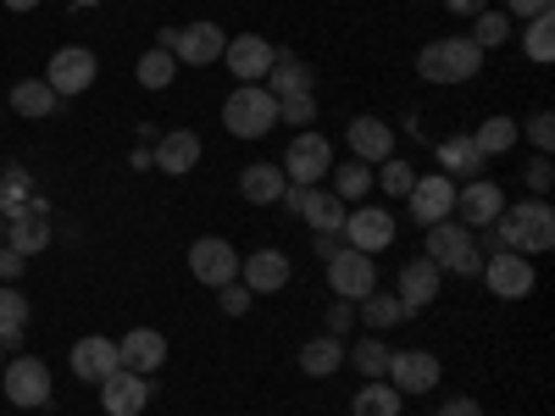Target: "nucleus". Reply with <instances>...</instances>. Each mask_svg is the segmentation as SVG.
I'll return each instance as SVG.
<instances>
[{"instance_id": "nucleus-1", "label": "nucleus", "mask_w": 555, "mask_h": 416, "mask_svg": "<svg viewBox=\"0 0 555 416\" xmlns=\"http://www.w3.org/2000/svg\"><path fill=\"white\" fill-rule=\"evenodd\" d=\"M494 239H500V250L544 256V250L555 245V206L539 200V195H528V200H517V206H505L500 222H494Z\"/></svg>"}, {"instance_id": "nucleus-2", "label": "nucleus", "mask_w": 555, "mask_h": 416, "mask_svg": "<svg viewBox=\"0 0 555 416\" xmlns=\"http://www.w3.org/2000/svg\"><path fill=\"white\" fill-rule=\"evenodd\" d=\"M423 256H428L439 272H455V277H478V272H483L478 234H473L467 222H455V217H444V222L423 227Z\"/></svg>"}, {"instance_id": "nucleus-3", "label": "nucleus", "mask_w": 555, "mask_h": 416, "mask_svg": "<svg viewBox=\"0 0 555 416\" xmlns=\"http://www.w3.org/2000/svg\"><path fill=\"white\" fill-rule=\"evenodd\" d=\"M478 73H483V51L467 34H444L416 51V78H428V83H467Z\"/></svg>"}, {"instance_id": "nucleus-4", "label": "nucleus", "mask_w": 555, "mask_h": 416, "mask_svg": "<svg viewBox=\"0 0 555 416\" xmlns=\"http://www.w3.org/2000/svg\"><path fill=\"white\" fill-rule=\"evenodd\" d=\"M222 128L234 139H267L278 128V95H267V83H234L222 101Z\"/></svg>"}, {"instance_id": "nucleus-5", "label": "nucleus", "mask_w": 555, "mask_h": 416, "mask_svg": "<svg viewBox=\"0 0 555 416\" xmlns=\"http://www.w3.org/2000/svg\"><path fill=\"white\" fill-rule=\"evenodd\" d=\"M278 206L295 211L311 234H345V217H350V206H345L334 190H322V183H289Z\"/></svg>"}, {"instance_id": "nucleus-6", "label": "nucleus", "mask_w": 555, "mask_h": 416, "mask_svg": "<svg viewBox=\"0 0 555 416\" xmlns=\"http://www.w3.org/2000/svg\"><path fill=\"white\" fill-rule=\"evenodd\" d=\"M95 78H101V62H95V51H83V44H62V51L51 56V67H44V83L56 89V101L89 95Z\"/></svg>"}, {"instance_id": "nucleus-7", "label": "nucleus", "mask_w": 555, "mask_h": 416, "mask_svg": "<svg viewBox=\"0 0 555 416\" xmlns=\"http://www.w3.org/2000/svg\"><path fill=\"white\" fill-rule=\"evenodd\" d=\"M0 384H7V400L17 411H39V405H51L56 384H51V366H44L39 355H17L0 366Z\"/></svg>"}, {"instance_id": "nucleus-8", "label": "nucleus", "mask_w": 555, "mask_h": 416, "mask_svg": "<svg viewBox=\"0 0 555 416\" xmlns=\"http://www.w3.org/2000/svg\"><path fill=\"white\" fill-rule=\"evenodd\" d=\"M505 206H512V200H505V190H500L494 178H467V183H455V206H450V217H455V222H467L473 234H478V227L500 222Z\"/></svg>"}, {"instance_id": "nucleus-9", "label": "nucleus", "mask_w": 555, "mask_h": 416, "mask_svg": "<svg viewBox=\"0 0 555 416\" xmlns=\"http://www.w3.org/2000/svg\"><path fill=\"white\" fill-rule=\"evenodd\" d=\"M284 178L289 183H317V178H328V167H334V145H328V133H317V128H300L295 139H289V151H284Z\"/></svg>"}, {"instance_id": "nucleus-10", "label": "nucleus", "mask_w": 555, "mask_h": 416, "mask_svg": "<svg viewBox=\"0 0 555 416\" xmlns=\"http://www.w3.org/2000/svg\"><path fill=\"white\" fill-rule=\"evenodd\" d=\"M395 234H400V222L389 217V206H366V200H361V206H350V217H345V245L361 250V256L389 250Z\"/></svg>"}, {"instance_id": "nucleus-11", "label": "nucleus", "mask_w": 555, "mask_h": 416, "mask_svg": "<svg viewBox=\"0 0 555 416\" xmlns=\"http://www.w3.org/2000/svg\"><path fill=\"white\" fill-rule=\"evenodd\" d=\"M483 284L494 300H528L539 272H533V256H517V250H500V256H483Z\"/></svg>"}, {"instance_id": "nucleus-12", "label": "nucleus", "mask_w": 555, "mask_h": 416, "mask_svg": "<svg viewBox=\"0 0 555 416\" xmlns=\"http://www.w3.org/2000/svg\"><path fill=\"white\" fill-rule=\"evenodd\" d=\"M190 277H195V284H206V289L234 284V277H240V250L228 245V239H217V234H201L190 245Z\"/></svg>"}, {"instance_id": "nucleus-13", "label": "nucleus", "mask_w": 555, "mask_h": 416, "mask_svg": "<svg viewBox=\"0 0 555 416\" xmlns=\"http://www.w3.org/2000/svg\"><path fill=\"white\" fill-rule=\"evenodd\" d=\"M328 289H334V300H366L378 289V261L345 245L339 256H328Z\"/></svg>"}, {"instance_id": "nucleus-14", "label": "nucleus", "mask_w": 555, "mask_h": 416, "mask_svg": "<svg viewBox=\"0 0 555 416\" xmlns=\"http://www.w3.org/2000/svg\"><path fill=\"white\" fill-rule=\"evenodd\" d=\"M345 145H350V161H366V167H378L395 156V122L373 117V112H361L345 122Z\"/></svg>"}, {"instance_id": "nucleus-15", "label": "nucleus", "mask_w": 555, "mask_h": 416, "mask_svg": "<svg viewBox=\"0 0 555 416\" xmlns=\"http://www.w3.org/2000/svg\"><path fill=\"white\" fill-rule=\"evenodd\" d=\"M405 206H411V222H416V227L444 222V217H450V206H455V178H444V172H416Z\"/></svg>"}, {"instance_id": "nucleus-16", "label": "nucleus", "mask_w": 555, "mask_h": 416, "mask_svg": "<svg viewBox=\"0 0 555 416\" xmlns=\"http://www.w3.org/2000/svg\"><path fill=\"white\" fill-rule=\"evenodd\" d=\"M400 394H434L439 378H444V366L434 350H395L389 355V373H384Z\"/></svg>"}, {"instance_id": "nucleus-17", "label": "nucleus", "mask_w": 555, "mask_h": 416, "mask_svg": "<svg viewBox=\"0 0 555 416\" xmlns=\"http://www.w3.org/2000/svg\"><path fill=\"white\" fill-rule=\"evenodd\" d=\"M7 245H12L17 256H44V250H51V206H44L39 195H34L23 211L7 217Z\"/></svg>"}, {"instance_id": "nucleus-18", "label": "nucleus", "mask_w": 555, "mask_h": 416, "mask_svg": "<svg viewBox=\"0 0 555 416\" xmlns=\"http://www.w3.org/2000/svg\"><path fill=\"white\" fill-rule=\"evenodd\" d=\"M289 277H295V266H289V256L278 250V245L240 256V284L250 295H278V289H289Z\"/></svg>"}, {"instance_id": "nucleus-19", "label": "nucleus", "mask_w": 555, "mask_h": 416, "mask_svg": "<svg viewBox=\"0 0 555 416\" xmlns=\"http://www.w3.org/2000/svg\"><path fill=\"white\" fill-rule=\"evenodd\" d=\"M272 56H278V44L267 34H234V39H228V51H222V67L234 73L240 83H261Z\"/></svg>"}, {"instance_id": "nucleus-20", "label": "nucleus", "mask_w": 555, "mask_h": 416, "mask_svg": "<svg viewBox=\"0 0 555 416\" xmlns=\"http://www.w3.org/2000/svg\"><path fill=\"white\" fill-rule=\"evenodd\" d=\"M222 51H228V34L217 23H183L172 39L178 67H211V62H222Z\"/></svg>"}, {"instance_id": "nucleus-21", "label": "nucleus", "mask_w": 555, "mask_h": 416, "mask_svg": "<svg viewBox=\"0 0 555 416\" xmlns=\"http://www.w3.org/2000/svg\"><path fill=\"white\" fill-rule=\"evenodd\" d=\"M439 289H444V272L428 261V256H411L405 266H400V284H395V295H400V306L416 316V311H428L434 300H439Z\"/></svg>"}, {"instance_id": "nucleus-22", "label": "nucleus", "mask_w": 555, "mask_h": 416, "mask_svg": "<svg viewBox=\"0 0 555 416\" xmlns=\"http://www.w3.org/2000/svg\"><path fill=\"white\" fill-rule=\"evenodd\" d=\"M151 405V378L128 373V366H117L112 378H101V411L106 416H139Z\"/></svg>"}, {"instance_id": "nucleus-23", "label": "nucleus", "mask_w": 555, "mask_h": 416, "mask_svg": "<svg viewBox=\"0 0 555 416\" xmlns=\"http://www.w3.org/2000/svg\"><path fill=\"white\" fill-rule=\"evenodd\" d=\"M151 167H156V172H167V178L195 172V167H201V133H190V128L162 133L156 145H151Z\"/></svg>"}, {"instance_id": "nucleus-24", "label": "nucleus", "mask_w": 555, "mask_h": 416, "mask_svg": "<svg viewBox=\"0 0 555 416\" xmlns=\"http://www.w3.org/2000/svg\"><path fill=\"white\" fill-rule=\"evenodd\" d=\"M117 355H122V366H128V373L151 378L156 366H167V339H162L156 328H128V334L117 339Z\"/></svg>"}, {"instance_id": "nucleus-25", "label": "nucleus", "mask_w": 555, "mask_h": 416, "mask_svg": "<svg viewBox=\"0 0 555 416\" xmlns=\"http://www.w3.org/2000/svg\"><path fill=\"white\" fill-rule=\"evenodd\" d=\"M117 366H122V355H117V339H106V334H89V339L73 344V373H78L83 384L112 378Z\"/></svg>"}, {"instance_id": "nucleus-26", "label": "nucleus", "mask_w": 555, "mask_h": 416, "mask_svg": "<svg viewBox=\"0 0 555 416\" xmlns=\"http://www.w3.org/2000/svg\"><path fill=\"white\" fill-rule=\"evenodd\" d=\"M434 156H439V172H444V178H455V183L478 178V172H483V161H489V156L473 145V133H444Z\"/></svg>"}, {"instance_id": "nucleus-27", "label": "nucleus", "mask_w": 555, "mask_h": 416, "mask_svg": "<svg viewBox=\"0 0 555 416\" xmlns=\"http://www.w3.org/2000/svg\"><path fill=\"white\" fill-rule=\"evenodd\" d=\"M261 83H267V95H278V101H289V95H311V62H300L295 51H278Z\"/></svg>"}, {"instance_id": "nucleus-28", "label": "nucleus", "mask_w": 555, "mask_h": 416, "mask_svg": "<svg viewBox=\"0 0 555 416\" xmlns=\"http://www.w3.org/2000/svg\"><path fill=\"white\" fill-rule=\"evenodd\" d=\"M284 190H289V178H284V167H278V161L240 167V195L250 206H278V200H284Z\"/></svg>"}, {"instance_id": "nucleus-29", "label": "nucleus", "mask_w": 555, "mask_h": 416, "mask_svg": "<svg viewBox=\"0 0 555 416\" xmlns=\"http://www.w3.org/2000/svg\"><path fill=\"white\" fill-rule=\"evenodd\" d=\"M356 322H366V334H389V328H400V322H411V311L400 306V295L373 289L366 300H356Z\"/></svg>"}, {"instance_id": "nucleus-30", "label": "nucleus", "mask_w": 555, "mask_h": 416, "mask_svg": "<svg viewBox=\"0 0 555 416\" xmlns=\"http://www.w3.org/2000/svg\"><path fill=\"white\" fill-rule=\"evenodd\" d=\"M400 411H405V394L389 378H366L350 400V416H400Z\"/></svg>"}, {"instance_id": "nucleus-31", "label": "nucleus", "mask_w": 555, "mask_h": 416, "mask_svg": "<svg viewBox=\"0 0 555 416\" xmlns=\"http://www.w3.org/2000/svg\"><path fill=\"white\" fill-rule=\"evenodd\" d=\"M339 366H345V339L317 334L311 344H300V373H306V378H334Z\"/></svg>"}, {"instance_id": "nucleus-32", "label": "nucleus", "mask_w": 555, "mask_h": 416, "mask_svg": "<svg viewBox=\"0 0 555 416\" xmlns=\"http://www.w3.org/2000/svg\"><path fill=\"white\" fill-rule=\"evenodd\" d=\"M12 112L23 117V122H44L56 112V89L44 83V78H23L17 89H12Z\"/></svg>"}, {"instance_id": "nucleus-33", "label": "nucleus", "mask_w": 555, "mask_h": 416, "mask_svg": "<svg viewBox=\"0 0 555 416\" xmlns=\"http://www.w3.org/2000/svg\"><path fill=\"white\" fill-rule=\"evenodd\" d=\"M517 139H522L517 117H483V122L473 128V145H478L483 156H505V151H517Z\"/></svg>"}, {"instance_id": "nucleus-34", "label": "nucleus", "mask_w": 555, "mask_h": 416, "mask_svg": "<svg viewBox=\"0 0 555 416\" xmlns=\"http://www.w3.org/2000/svg\"><path fill=\"white\" fill-rule=\"evenodd\" d=\"M328 178H334V195H339L345 206H361L366 195H373V167H366V161H345V167H328Z\"/></svg>"}, {"instance_id": "nucleus-35", "label": "nucleus", "mask_w": 555, "mask_h": 416, "mask_svg": "<svg viewBox=\"0 0 555 416\" xmlns=\"http://www.w3.org/2000/svg\"><path fill=\"white\" fill-rule=\"evenodd\" d=\"M28 334V300L17 295V284H0V344H23Z\"/></svg>"}, {"instance_id": "nucleus-36", "label": "nucleus", "mask_w": 555, "mask_h": 416, "mask_svg": "<svg viewBox=\"0 0 555 416\" xmlns=\"http://www.w3.org/2000/svg\"><path fill=\"white\" fill-rule=\"evenodd\" d=\"M389 355H395V350H389L384 334H366L361 344H350V366H356L361 378H384V373H389Z\"/></svg>"}, {"instance_id": "nucleus-37", "label": "nucleus", "mask_w": 555, "mask_h": 416, "mask_svg": "<svg viewBox=\"0 0 555 416\" xmlns=\"http://www.w3.org/2000/svg\"><path fill=\"white\" fill-rule=\"evenodd\" d=\"M467 39H473L478 51L489 56V51H500V44L512 39V17H505V12H494V6H483V12L473 17V34H467Z\"/></svg>"}, {"instance_id": "nucleus-38", "label": "nucleus", "mask_w": 555, "mask_h": 416, "mask_svg": "<svg viewBox=\"0 0 555 416\" xmlns=\"http://www.w3.org/2000/svg\"><path fill=\"white\" fill-rule=\"evenodd\" d=\"M133 78L145 83V89H167L172 78H178V56L172 51H162V44H151L145 56H139V67H133Z\"/></svg>"}, {"instance_id": "nucleus-39", "label": "nucleus", "mask_w": 555, "mask_h": 416, "mask_svg": "<svg viewBox=\"0 0 555 416\" xmlns=\"http://www.w3.org/2000/svg\"><path fill=\"white\" fill-rule=\"evenodd\" d=\"M411 183H416V167L400 161V156L378 161V172H373V190H384L389 200H405V195H411Z\"/></svg>"}, {"instance_id": "nucleus-40", "label": "nucleus", "mask_w": 555, "mask_h": 416, "mask_svg": "<svg viewBox=\"0 0 555 416\" xmlns=\"http://www.w3.org/2000/svg\"><path fill=\"white\" fill-rule=\"evenodd\" d=\"M522 51H528V62H539V67L555 56V17H550V12L522 23Z\"/></svg>"}, {"instance_id": "nucleus-41", "label": "nucleus", "mask_w": 555, "mask_h": 416, "mask_svg": "<svg viewBox=\"0 0 555 416\" xmlns=\"http://www.w3.org/2000/svg\"><path fill=\"white\" fill-rule=\"evenodd\" d=\"M34 195H28V178L23 172H7L0 178V217H12V211H23Z\"/></svg>"}, {"instance_id": "nucleus-42", "label": "nucleus", "mask_w": 555, "mask_h": 416, "mask_svg": "<svg viewBox=\"0 0 555 416\" xmlns=\"http://www.w3.org/2000/svg\"><path fill=\"white\" fill-rule=\"evenodd\" d=\"M278 122H295V133L306 122H317V95H289V101H278Z\"/></svg>"}, {"instance_id": "nucleus-43", "label": "nucleus", "mask_w": 555, "mask_h": 416, "mask_svg": "<svg viewBox=\"0 0 555 416\" xmlns=\"http://www.w3.org/2000/svg\"><path fill=\"white\" fill-rule=\"evenodd\" d=\"M517 128H522V133L533 139V145H539V156H550V145H555V117H550L544 106H539L528 122H517Z\"/></svg>"}, {"instance_id": "nucleus-44", "label": "nucleus", "mask_w": 555, "mask_h": 416, "mask_svg": "<svg viewBox=\"0 0 555 416\" xmlns=\"http://www.w3.org/2000/svg\"><path fill=\"white\" fill-rule=\"evenodd\" d=\"M522 183H528V190L544 200V195L555 190V167H550V156H533V161H528V172H522Z\"/></svg>"}, {"instance_id": "nucleus-45", "label": "nucleus", "mask_w": 555, "mask_h": 416, "mask_svg": "<svg viewBox=\"0 0 555 416\" xmlns=\"http://www.w3.org/2000/svg\"><path fill=\"white\" fill-rule=\"evenodd\" d=\"M250 300H256V295L240 284V277H234V284H222V289H217V306H222L228 316H245V311H250Z\"/></svg>"}, {"instance_id": "nucleus-46", "label": "nucleus", "mask_w": 555, "mask_h": 416, "mask_svg": "<svg viewBox=\"0 0 555 416\" xmlns=\"http://www.w3.org/2000/svg\"><path fill=\"white\" fill-rule=\"evenodd\" d=\"M350 328H356V300H334V306H328V334L345 339Z\"/></svg>"}, {"instance_id": "nucleus-47", "label": "nucleus", "mask_w": 555, "mask_h": 416, "mask_svg": "<svg viewBox=\"0 0 555 416\" xmlns=\"http://www.w3.org/2000/svg\"><path fill=\"white\" fill-rule=\"evenodd\" d=\"M23 272H28V256H17L12 245H0V284H17Z\"/></svg>"}, {"instance_id": "nucleus-48", "label": "nucleus", "mask_w": 555, "mask_h": 416, "mask_svg": "<svg viewBox=\"0 0 555 416\" xmlns=\"http://www.w3.org/2000/svg\"><path fill=\"white\" fill-rule=\"evenodd\" d=\"M550 6H555V0H505V17H512V23L522 17L528 23V17H544Z\"/></svg>"}, {"instance_id": "nucleus-49", "label": "nucleus", "mask_w": 555, "mask_h": 416, "mask_svg": "<svg viewBox=\"0 0 555 416\" xmlns=\"http://www.w3.org/2000/svg\"><path fill=\"white\" fill-rule=\"evenodd\" d=\"M434 416H483V405H478V400H467V394H455V400H444Z\"/></svg>"}, {"instance_id": "nucleus-50", "label": "nucleus", "mask_w": 555, "mask_h": 416, "mask_svg": "<svg viewBox=\"0 0 555 416\" xmlns=\"http://www.w3.org/2000/svg\"><path fill=\"white\" fill-rule=\"evenodd\" d=\"M345 250V234H317V256L328 261V256H339Z\"/></svg>"}, {"instance_id": "nucleus-51", "label": "nucleus", "mask_w": 555, "mask_h": 416, "mask_svg": "<svg viewBox=\"0 0 555 416\" xmlns=\"http://www.w3.org/2000/svg\"><path fill=\"white\" fill-rule=\"evenodd\" d=\"M444 6H450L455 17H478V12L489 6V0H444Z\"/></svg>"}, {"instance_id": "nucleus-52", "label": "nucleus", "mask_w": 555, "mask_h": 416, "mask_svg": "<svg viewBox=\"0 0 555 416\" xmlns=\"http://www.w3.org/2000/svg\"><path fill=\"white\" fill-rule=\"evenodd\" d=\"M128 167H133V172H151V145H133V151H128Z\"/></svg>"}, {"instance_id": "nucleus-53", "label": "nucleus", "mask_w": 555, "mask_h": 416, "mask_svg": "<svg viewBox=\"0 0 555 416\" xmlns=\"http://www.w3.org/2000/svg\"><path fill=\"white\" fill-rule=\"evenodd\" d=\"M7 12H39V0H7Z\"/></svg>"}, {"instance_id": "nucleus-54", "label": "nucleus", "mask_w": 555, "mask_h": 416, "mask_svg": "<svg viewBox=\"0 0 555 416\" xmlns=\"http://www.w3.org/2000/svg\"><path fill=\"white\" fill-rule=\"evenodd\" d=\"M67 6H73V12H89V6H101V0H67Z\"/></svg>"}, {"instance_id": "nucleus-55", "label": "nucleus", "mask_w": 555, "mask_h": 416, "mask_svg": "<svg viewBox=\"0 0 555 416\" xmlns=\"http://www.w3.org/2000/svg\"><path fill=\"white\" fill-rule=\"evenodd\" d=\"M0 245H7V217H0Z\"/></svg>"}, {"instance_id": "nucleus-56", "label": "nucleus", "mask_w": 555, "mask_h": 416, "mask_svg": "<svg viewBox=\"0 0 555 416\" xmlns=\"http://www.w3.org/2000/svg\"><path fill=\"white\" fill-rule=\"evenodd\" d=\"M0 366H7V344H0Z\"/></svg>"}]
</instances>
